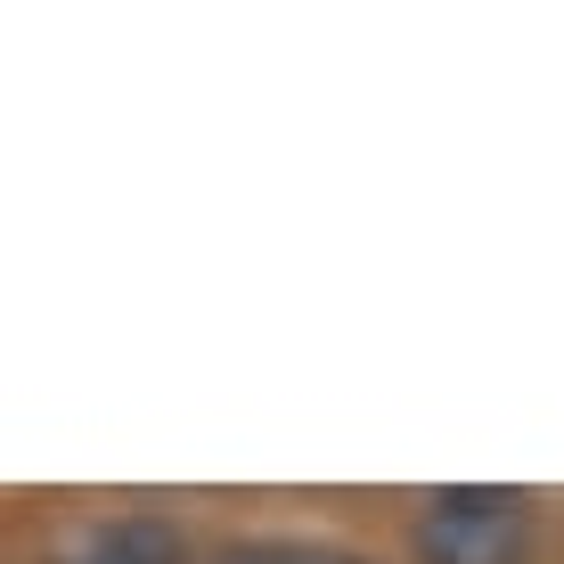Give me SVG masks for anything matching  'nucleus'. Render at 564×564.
Here are the masks:
<instances>
[{
	"label": "nucleus",
	"instance_id": "2",
	"mask_svg": "<svg viewBox=\"0 0 564 564\" xmlns=\"http://www.w3.org/2000/svg\"><path fill=\"white\" fill-rule=\"evenodd\" d=\"M42 564H197L188 532L155 508H115V516H83L42 549Z\"/></svg>",
	"mask_w": 564,
	"mask_h": 564
},
{
	"label": "nucleus",
	"instance_id": "1",
	"mask_svg": "<svg viewBox=\"0 0 564 564\" xmlns=\"http://www.w3.org/2000/svg\"><path fill=\"white\" fill-rule=\"evenodd\" d=\"M540 516L508 482H451L425 491L410 516V556L417 564H532Z\"/></svg>",
	"mask_w": 564,
	"mask_h": 564
},
{
	"label": "nucleus",
	"instance_id": "3",
	"mask_svg": "<svg viewBox=\"0 0 564 564\" xmlns=\"http://www.w3.org/2000/svg\"><path fill=\"white\" fill-rule=\"evenodd\" d=\"M205 564H368L360 549H336V540H295V532H262V540H221Z\"/></svg>",
	"mask_w": 564,
	"mask_h": 564
}]
</instances>
